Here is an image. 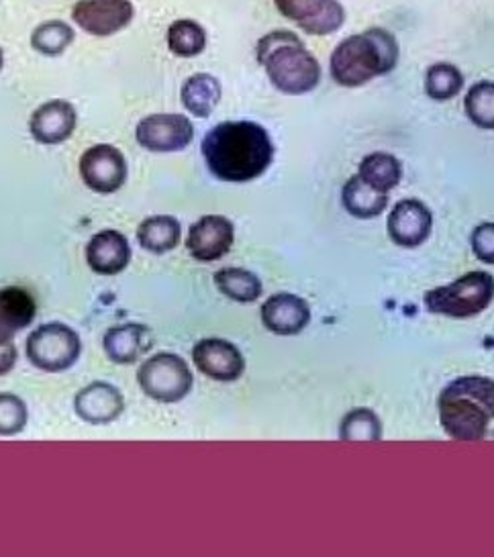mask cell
I'll list each match as a JSON object with an SVG mask.
<instances>
[{
	"instance_id": "obj_30",
	"label": "cell",
	"mask_w": 494,
	"mask_h": 557,
	"mask_svg": "<svg viewBox=\"0 0 494 557\" xmlns=\"http://www.w3.org/2000/svg\"><path fill=\"white\" fill-rule=\"evenodd\" d=\"M464 109L468 119L484 132L494 129V83L482 81L474 84L466 99H464Z\"/></svg>"
},
{
	"instance_id": "obj_12",
	"label": "cell",
	"mask_w": 494,
	"mask_h": 557,
	"mask_svg": "<svg viewBox=\"0 0 494 557\" xmlns=\"http://www.w3.org/2000/svg\"><path fill=\"white\" fill-rule=\"evenodd\" d=\"M235 242V225L227 216H200L188 231L186 249L197 262L211 263L225 258Z\"/></svg>"
},
{
	"instance_id": "obj_18",
	"label": "cell",
	"mask_w": 494,
	"mask_h": 557,
	"mask_svg": "<svg viewBox=\"0 0 494 557\" xmlns=\"http://www.w3.org/2000/svg\"><path fill=\"white\" fill-rule=\"evenodd\" d=\"M86 262L99 276H116L132 262V246L119 231H100L86 246Z\"/></svg>"
},
{
	"instance_id": "obj_9",
	"label": "cell",
	"mask_w": 494,
	"mask_h": 557,
	"mask_svg": "<svg viewBox=\"0 0 494 557\" xmlns=\"http://www.w3.org/2000/svg\"><path fill=\"white\" fill-rule=\"evenodd\" d=\"M274 4L282 17L317 37L335 34L346 23V9L339 0H274Z\"/></svg>"
},
{
	"instance_id": "obj_14",
	"label": "cell",
	"mask_w": 494,
	"mask_h": 557,
	"mask_svg": "<svg viewBox=\"0 0 494 557\" xmlns=\"http://www.w3.org/2000/svg\"><path fill=\"white\" fill-rule=\"evenodd\" d=\"M386 230L396 246L407 249L423 246L433 230V214L425 202L405 198L393 207L386 221Z\"/></svg>"
},
{
	"instance_id": "obj_34",
	"label": "cell",
	"mask_w": 494,
	"mask_h": 557,
	"mask_svg": "<svg viewBox=\"0 0 494 557\" xmlns=\"http://www.w3.org/2000/svg\"><path fill=\"white\" fill-rule=\"evenodd\" d=\"M4 66V55H2V50H0V70Z\"/></svg>"
},
{
	"instance_id": "obj_5",
	"label": "cell",
	"mask_w": 494,
	"mask_h": 557,
	"mask_svg": "<svg viewBox=\"0 0 494 557\" xmlns=\"http://www.w3.org/2000/svg\"><path fill=\"white\" fill-rule=\"evenodd\" d=\"M494 300V276L489 272H468L452 284L429 290L423 302L433 314L449 319H470L486 311Z\"/></svg>"
},
{
	"instance_id": "obj_7",
	"label": "cell",
	"mask_w": 494,
	"mask_h": 557,
	"mask_svg": "<svg viewBox=\"0 0 494 557\" xmlns=\"http://www.w3.org/2000/svg\"><path fill=\"white\" fill-rule=\"evenodd\" d=\"M81 335L64 323H46L27 339V358L41 372H66L81 360Z\"/></svg>"
},
{
	"instance_id": "obj_13",
	"label": "cell",
	"mask_w": 494,
	"mask_h": 557,
	"mask_svg": "<svg viewBox=\"0 0 494 557\" xmlns=\"http://www.w3.org/2000/svg\"><path fill=\"white\" fill-rule=\"evenodd\" d=\"M193 361L198 372L214 382H235L246 372V358L239 347L219 337L200 339L193 347Z\"/></svg>"
},
{
	"instance_id": "obj_1",
	"label": "cell",
	"mask_w": 494,
	"mask_h": 557,
	"mask_svg": "<svg viewBox=\"0 0 494 557\" xmlns=\"http://www.w3.org/2000/svg\"><path fill=\"white\" fill-rule=\"evenodd\" d=\"M202 158L217 181H256L274 160L270 133L254 121H225L202 139Z\"/></svg>"
},
{
	"instance_id": "obj_29",
	"label": "cell",
	"mask_w": 494,
	"mask_h": 557,
	"mask_svg": "<svg viewBox=\"0 0 494 557\" xmlns=\"http://www.w3.org/2000/svg\"><path fill=\"white\" fill-rule=\"evenodd\" d=\"M464 88V74L460 67L440 62L429 67L425 74V92L431 100L445 102L456 99Z\"/></svg>"
},
{
	"instance_id": "obj_33",
	"label": "cell",
	"mask_w": 494,
	"mask_h": 557,
	"mask_svg": "<svg viewBox=\"0 0 494 557\" xmlns=\"http://www.w3.org/2000/svg\"><path fill=\"white\" fill-rule=\"evenodd\" d=\"M17 347L11 344H0V376H7L17 366Z\"/></svg>"
},
{
	"instance_id": "obj_22",
	"label": "cell",
	"mask_w": 494,
	"mask_h": 557,
	"mask_svg": "<svg viewBox=\"0 0 494 557\" xmlns=\"http://www.w3.org/2000/svg\"><path fill=\"white\" fill-rule=\"evenodd\" d=\"M344 209L356 219H376L388 207V195L363 182L358 174L346 182L342 190Z\"/></svg>"
},
{
	"instance_id": "obj_10",
	"label": "cell",
	"mask_w": 494,
	"mask_h": 557,
	"mask_svg": "<svg viewBox=\"0 0 494 557\" xmlns=\"http://www.w3.org/2000/svg\"><path fill=\"white\" fill-rule=\"evenodd\" d=\"M127 160L121 149L99 144L81 158V178L97 195H113L127 182Z\"/></svg>"
},
{
	"instance_id": "obj_23",
	"label": "cell",
	"mask_w": 494,
	"mask_h": 557,
	"mask_svg": "<svg viewBox=\"0 0 494 557\" xmlns=\"http://www.w3.org/2000/svg\"><path fill=\"white\" fill-rule=\"evenodd\" d=\"M181 221L170 214L148 216L137 230V242L144 249H148L151 253H158V256L176 249L181 244Z\"/></svg>"
},
{
	"instance_id": "obj_25",
	"label": "cell",
	"mask_w": 494,
	"mask_h": 557,
	"mask_svg": "<svg viewBox=\"0 0 494 557\" xmlns=\"http://www.w3.org/2000/svg\"><path fill=\"white\" fill-rule=\"evenodd\" d=\"M358 176L363 182H368L370 186H374V188H379V190L388 195L403 181V165L393 153L374 151V153L366 156L360 162Z\"/></svg>"
},
{
	"instance_id": "obj_20",
	"label": "cell",
	"mask_w": 494,
	"mask_h": 557,
	"mask_svg": "<svg viewBox=\"0 0 494 557\" xmlns=\"http://www.w3.org/2000/svg\"><path fill=\"white\" fill-rule=\"evenodd\" d=\"M37 305L29 290L9 286L0 290V344H11L15 335L35 321Z\"/></svg>"
},
{
	"instance_id": "obj_6",
	"label": "cell",
	"mask_w": 494,
	"mask_h": 557,
	"mask_svg": "<svg viewBox=\"0 0 494 557\" xmlns=\"http://www.w3.org/2000/svg\"><path fill=\"white\" fill-rule=\"evenodd\" d=\"M139 388L156 403L174 405L193 393L195 377L181 356L162 351L144 361L137 370Z\"/></svg>"
},
{
	"instance_id": "obj_3",
	"label": "cell",
	"mask_w": 494,
	"mask_h": 557,
	"mask_svg": "<svg viewBox=\"0 0 494 557\" xmlns=\"http://www.w3.org/2000/svg\"><path fill=\"white\" fill-rule=\"evenodd\" d=\"M398 41L386 29L349 35L331 53V78L344 88H360L393 72L398 64Z\"/></svg>"
},
{
	"instance_id": "obj_19",
	"label": "cell",
	"mask_w": 494,
	"mask_h": 557,
	"mask_svg": "<svg viewBox=\"0 0 494 557\" xmlns=\"http://www.w3.org/2000/svg\"><path fill=\"white\" fill-rule=\"evenodd\" d=\"M102 347L107 358L113 363L129 366L149 354V349L153 347V333L151 329L139 323L116 325L104 333Z\"/></svg>"
},
{
	"instance_id": "obj_4",
	"label": "cell",
	"mask_w": 494,
	"mask_h": 557,
	"mask_svg": "<svg viewBox=\"0 0 494 557\" xmlns=\"http://www.w3.org/2000/svg\"><path fill=\"white\" fill-rule=\"evenodd\" d=\"M256 60L282 95L300 97L321 83V66L300 37L286 29L264 35L256 46Z\"/></svg>"
},
{
	"instance_id": "obj_28",
	"label": "cell",
	"mask_w": 494,
	"mask_h": 557,
	"mask_svg": "<svg viewBox=\"0 0 494 557\" xmlns=\"http://www.w3.org/2000/svg\"><path fill=\"white\" fill-rule=\"evenodd\" d=\"M74 29L64 21H46L37 25L32 34V48L41 55H62L74 41Z\"/></svg>"
},
{
	"instance_id": "obj_21",
	"label": "cell",
	"mask_w": 494,
	"mask_h": 557,
	"mask_svg": "<svg viewBox=\"0 0 494 557\" xmlns=\"http://www.w3.org/2000/svg\"><path fill=\"white\" fill-rule=\"evenodd\" d=\"M221 95H223L221 83L205 72L193 74L190 78H186V83L182 84L181 88L184 109L198 119L213 115L217 104L221 102Z\"/></svg>"
},
{
	"instance_id": "obj_17",
	"label": "cell",
	"mask_w": 494,
	"mask_h": 557,
	"mask_svg": "<svg viewBox=\"0 0 494 557\" xmlns=\"http://www.w3.org/2000/svg\"><path fill=\"white\" fill-rule=\"evenodd\" d=\"M262 323L264 327L282 337L298 335L311 323V307L305 298L291 293L270 296L262 305Z\"/></svg>"
},
{
	"instance_id": "obj_8",
	"label": "cell",
	"mask_w": 494,
	"mask_h": 557,
	"mask_svg": "<svg viewBox=\"0 0 494 557\" xmlns=\"http://www.w3.org/2000/svg\"><path fill=\"white\" fill-rule=\"evenodd\" d=\"M137 144L153 153H174L188 148L195 139V127L188 116L178 113H156L137 123Z\"/></svg>"
},
{
	"instance_id": "obj_11",
	"label": "cell",
	"mask_w": 494,
	"mask_h": 557,
	"mask_svg": "<svg viewBox=\"0 0 494 557\" xmlns=\"http://www.w3.org/2000/svg\"><path fill=\"white\" fill-rule=\"evenodd\" d=\"M135 17L129 0H78L72 9L74 23L84 34L111 37L132 25Z\"/></svg>"
},
{
	"instance_id": "obj_27",
	"label": "cell",
	"mask_w": 494,
	"mask_h": 557,
	"mask_svg": "<svg viewBox=\"0 0 494 557\" xmlns=\"http://www.w3.org/2000/svg\"><path fill=\"white\" fill-rule=\"evenodd\" d=\"M384 435L382 421L372 409L349 410L339 423V440L342 442H380Z\"/></svg>"
},
{
	"instance_id": "obj_31",
	"label": "cell",
	"mask_w": 494,
	"mask_h": 557,
	"mask_svg": "<svg viewBox=\"0 0 494 557\" xmlns=\"http://www.w3.org/2000/svg\"><path fill=\"white\" fill-rule=\"evenodd\" d=\"M29 423V410L17 394L0 393V437H15Z\"/></svg>"
},
{
	"instance_id": "obj_15",
	"label": "cell",
	"mask_w": 494,
	"mask_h": 557,
	"mask_svg": "<svg viewBox=\"0 0 494 557\" xmlns=\"http://www.w3.org/2000/svg\"><path fill=\"white\" fill-rule=\"evenodd\" d=\"M78 125V113L66 100L55 99L37 107L29 121V132L41 146H60L72 137Z\"/></svg>"
},
{
	"instance_id": "obj_16",
	"label": "cell",
	"mask_w": 494,
	"mask_h": 557,
	"mask_svg": "<svg viewBox=\"0 0 494 557\" xmlns=\"http://www.w3.org/2000/svg\"><path fill=\"white\" fill-rule=\"evenodd\" d=\"M74 410L88 425H109L125 410L123 393L109 382H92L74 398Z\"/></svg>"
},
{
	"instance_id": "obj_24",
	"label": "cell",
	"mask_w": 494,
	"mask_h": 557,
	"mask_svg": "<svg viewBox=\"0 0 494 557\" xmlns=\"http://www.w3.org/2000/svg\"><path fill=\"white\" fill-rule=\"evenodd\" d=\"M214 286L221 295L227 296L235 302L249 305L256 302L262 296V280L258 278L254 272L244 270V268H223L214 274Z\"/></svg>"
},
{
	"instance_id": "obj_2",
	"label": "cell",
	"mask_w": 494,
	"mask_h": 557,
	"mask_svg": "<svg viewBox=\"0 0 494 557\" xmlns=\"http://www.w3.org/2000/svg\"><path fill=\"white\" fill-rule=\"evenodd\" d=\"M440 423L456 442H480L494 421V380L486 376L456 377L440 398Z\"/></svg>"
},
{
	"instance_id": "obj_26",
	"label": "cell",
	"mask_w": 494,
	"mask_h": 557,
	"mask_svg": "<svg viewBox=\"0 0 494 557\" xmlns=\"http://www.w3.org/2000/svg\"><path fill=\"white\" fill-rule=\"evenodd\" d=\"M168 48L178 58H197L207 48V32L193 18H178L168 29Z\"/></svg>"
},
{
	"instance_id": "obj_32",
	"label": "cell",
	"mask_w": 494,
	"mask_h": 557,
	"mask_svg": "<svg viewBox=\"0 0 494 557\" xmlns=\"http://www.w3.org/2000/svg\"><path fill=\"white\" fill-rule=\"evenodd\" d=\"M472 251L480 262L494 263V223H482L472 233Z\"/></svg>"
}]
</instances>
